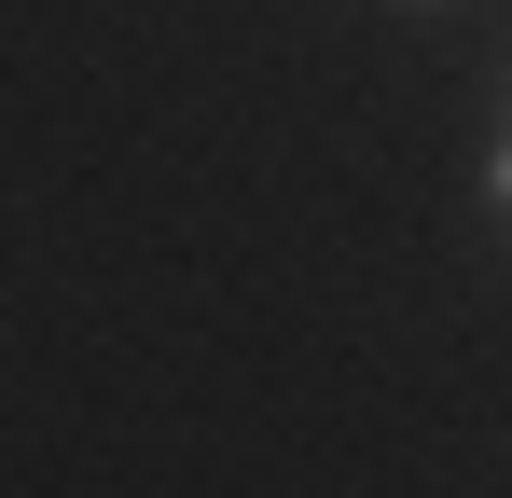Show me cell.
Here are the masks:
<instances>
[{"label":"cell","mask_w":512,"mask_h":498,"mask_svg":"<svg viewBox=\"0 0 512 498\" xmlns=\"http://www.w3.org/2000/svg\"><path fill=\"white\" fill-rule=\"evenodd\" d=\"M485 194H499V208H512V125H499V153H485Z\"/></svg>","instance_id":"1"}]
</instances>
